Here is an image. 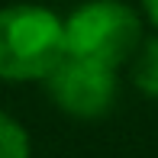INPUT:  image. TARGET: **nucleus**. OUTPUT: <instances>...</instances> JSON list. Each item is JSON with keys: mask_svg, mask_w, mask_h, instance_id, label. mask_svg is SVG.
<instances>
[{"mask_svg": "<svg viewBox=\"0 0 158 158\" xmlns=\"http://www.w3.org/2000/svg\"><path fill=\"white\" fill-rule=\"evenodd\" d=\"M64 48V19L35 3H13L0 10V77L45 81Z\"/></svg>", "mask_w": 158, "mask_h": 158, "instance_id": "f257e3e1", "label": "nucleus"}, {"mask_svg": "<svg viewBox=\"0 0 158 158\" xmlns=\"http://www.w3.org/2000/svg\"><path fill=\"white\" fill-rule=\"evenodd\" d=\"M142 45V19L123 0H87L64 19L68 55L123 68Z\"/></svg>", "mask_w": 158, "mask_h": 158, "instance_id": "f03ea898", "label": "nucleus"}, {"mask_svg": "<svg viewBox=\"0 0 158 158\" xmlns=\"http://www.w3.org/2000/svg\"><path fill=\"white\" fill-rule=\"evenodd\" d=\"M45 90L61 113L74 119H100L116 103L119 81L116 68L77 58V55H64L45 77Z\"/></svg>", "mask_w": 158, "mask_h": 158, "instance_id": "7ed1b4c3", "label": "nucleus"}, {"mask_svg": "<svg viewBox=\"0 0 158 158\" xmlns=\"http://www.w3.org/2000/svg\"><path fill=\"white\" fill-rule=\"evenodd\" d=\"M129 74L145 97H158V35L142 39V45L129 58Z\"/></svg>", "mask_w": 158, "mask_h": 158, "instance_id": "20e7f679", "label": "nucleus"}, {"mask_svg": "<svg viewBox=\"0 0 158 158\" xmlns=\"http://www.w3.org/2000/svg\"><path fill=\"white\" fill-rule=\"evenodd\" d=\"M0 158H29V135L13 116L0 110Z\"/></svg>", "mask_w": 158, "mask_h": 158, "instance_id": "39448f33", "label": "nucleus"}, {"mask_svg": "<svg viewBox=\"0 0 158 158\" xmlns=\"http://www.w3.org/2000/svg\"><path fill=\"white\" fill-rule=\"evenodd\" d=\"M142 10H145V16H148V23L158 29V0H142Z\"/></svg>", "mask_w": 158, "mask_h": 158, "instance_id": "423d86ee", "label": "nucleus"}]
</instances>
